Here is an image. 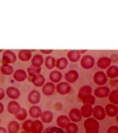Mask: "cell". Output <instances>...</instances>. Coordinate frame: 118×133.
Instances as JSON below:
<instances>
[{
	"label": "cell",
	"mask_w": 118,
	"mask_h": 133,
	"mask_svg": "<svg viewBox=\"0 0 118 133\" xmlns=\"http://www.w3.org/2000/svg\"><path fill=\"white\" fill-rule=\"evenodd\" d=\"M81 63L83 68L89 69L93 67L95 64V61L93 57L89 55H86L82 58Z\"/></svg>",
	"instance_id": "4"
},
{
	"label": "cell",
	"mask_w": 118,
	"mask_h": 133,
	"mask_svg": "<svg viewBox=\"0 0 118 133\" xmlns=\"http://www.w3.org/2000/svg\"><path fill=\"white\" fill-rule=\"evenodd\" d=\"M2 72L6 75H10L13 72V68L11 67V66H9L8 65H4L2 66L1 68Z\"/></svg>",
	"instance_id": "36"
},
{
	"label": "cell",
	"mask_w": 118,
	"mask_h": 133,
	"mask_svg": "<svg viewBox=\"0 0 118 133\" xmlns=\"http://www.w3.org/2000/svg\"><path fill=\"white\" fill-rule=\"evenodd\" d=\"M21 107L19 104L16 102H11L8 105V111L12 114H17L21 110Z\"/></svg>",
	"instance_id": "14"
},
{
	"label": "cell",
	"mask_w": 118,
	"mask_h": 133,
	"mask_svg": "<svg viewBox=\"0 0 118 133\" xmlns=\"http://www.w3.org/2000/svg\"><path fill=\"white\" fill-rule=\"evenodd\" d=\"M109 78L113 79L116 78L118 76V70L116 66L113 65L109 67L107 71V75Z\"/></svg>",
	"instance_id": "24"
},
{
	"label": "cell",
	"mask_w": 118,
	"mask_h": 133,
	"mask_svg": "<svg viewBox=\"0 0 118 133\" xmlns=\"http://www.w3.org/2000/svg\"><path fill=\"white\" fill-rule=\"evenodd\" d=\"M19 129V124L16 121L11 122L8 126V131L9 133H17Z\"/></svg>",
	"instance_id": "28"
},
{
	"label": "cell",
	"mask_w": 118,
	"mask_h": 133,
	"mask_svg": "<svg viewBox=\"0 0 118 133\" xmlns=\"http://www.w3.org/2000/svg\"><path fill=\"white\" fill-rule=\"evenodd\" d=\"M92 92V89L89 85H84L78 91V97L80 99H82L86 95L91 94Z\"/></svg>",
	"instance_id": "18"
},
{
	"label": "cell",
	"mask_w": 118,
	"mask_h": 133,
	"mask_svg": "<svg viewBox=\"0 0 118 133\" xmlns=\"http://www.w3.org/2000/svg\"><path fill=\"white\" fill-rule=\"evenodd\" d=\"M80 133H83V132H80Z\"/></svg>",
	"instance_id": "44"
},
{
	"label": "cell",
	"mask_w": 118,
	"mask_h": 133,
	"mask_svg": "<svg viewBox=\"0 0 118 133\" xmlns=\"http://www.w3.org/2000/svg\"><path fill=\"white\" fill-rule=\"evenodd\" d=\"M65 129L66 133H77L78 131V127L74 123L69 122L67 125Z\"/></svg>",
	"instance_id": "26"
},
{
	"label": "cell",
	"mask_w": 118,
	"mask_h": 133,
	"mask_svg": "<svg viewBox=\"0 0 118 133\" xmlns=\"http://www.w3.org/2000/svg\"><path fill=\"white\" fill-rule=\"evenodd\" d=\"M43 133H65L62 129L54 127H49L46 129Z\"/></svg>",
	"instance_id": "33"
},
{
	"label": "cell",
	"mask_w": 118,
	"mask_h": 133,
	"mask_svg": "<svg viewBox=\"0 0 118 133\" xmlns=\"http://www.w3.org/2000/svg\"><path fill=\"white\" fill-rule=\"evenodd\" d=\"M110 93V89L107 87L102 86L96 88L94 91V95L99 98H104Z\"/></svg>",
	"instance_id": "6"
},
{
	"label": "cell",
	"mask_w": 118,
	"mask_h": 133,
	"mask_svg": "<svg viewBox=\"0 0 118 133\" xmlns=\"http://www.w3.org/2000/svg\"><path fill=\"white\" fill-rule=\"evenodd\" d=\"M55 90V85L53 83L47 82L42 88V91L46 95H51L53 94Z\"/></svg>",
	"instance_id": "13"
},
{
	"label": "cell",
	"mask_w": 118,
	"mask_h": 133,
	"mask_svg": "<svg viewBox=\"0 0 118 133\" xmlns=\"http://www.w3.org/2000/svg\"><path fill=\"white\" fill-rule=\"evenodd\" d=\"M93 115L96 120H103L106 117V114L104 110V108L100 105L95 106L93 109Z\"/></svg>",
	"instance_id": "3"
},
{
	"label": "cell",
	"mask_w": 118,
	"mask_h": 133,
	"mask_svg": "<svg viewBox=\"0 0 118 133\" xmlns=\"http://www.w3.org/2000/svg\"><path fill=\"white\" fill-rule=\"evenodd\" d=\"M79 78V73L77 70H70L65 74V79L70 83H73L76 82Z\"/></svg>",
	"instance_id": "8"
},
{
	"label": "cell",
	"mask_w": 118,
	"mask_h": 133,
	"mask_svg": "<svg viewBox=\"0 0 118 133\" xmlns=\"http://www.w3.org/2000/svg\"><path fill=\"white\" fill-rule=\"evenodd\" d=\"M27 77L26 73L23 70H18L14 74V78L17 81L22 82Z\"/></svg>",
	"instance_id": "25"
},
{
	"label": "cell",
	"mask_w": 118,
	"mask_h": 133,
	"mask_svg": "<svg viewBox=\"0 0 118 133\" xmlns=\"http://www.w3.org/2000/svg\"><path fill=\"white\" fill-rule=\"evenodd\" d=\"M4 109V108H3V105L1 103H0V114H1Z\"/></svg>",
	"instance_id": "41"
},
{
	"label": "cell",
	"mask_w": 118,
	"mask_h": 133,
	"mask_svg": "<svg viewBox=\"0 0 118 133\" xmlns=\"http://www.w3.org/2000/svg\"><path fill=\"white\" fill-rule=\"evenodd\" d=\"M68 61L67 60L66 58L64 57H62L58 59L56 62V65L57 66V68L60 70H63L65 69L67 65H68Z\"/></svg>",
	"instance_id": "27"
},
{
	"label": "cell",
	"mask_w": 118,
	"mask_h": 133,
	"mask_svg": "<svg viewBox=\"0 0 118 133\" xmlns=\"http://www.w3.org/2000/svg\"><path fill=\"white\" fill-rule=\"evenodd\" d=\"M93 80L96 84L99 85H103L106 84L108 78L105 73L102 71H99L95 73Z\"/></svg>",
	"instance_id": "2"
},
{
	"label": "cell",
	"mask_w": 118,
	"mask_h": 133,
	"mask_svg": "<svg viewBox=\"0 0 118 133\" xmlns=\"http://www.w3.org/2000/svg\"><path fill=\"white\" fill-rule=\"evenodd\" d=\"M41 119L42 122L45 123H49L52 121L53 119V115L51 111H45L42 113Z\"/></svg>",
	"instance_id": "22"
},
{
	"label": "cell",
	"mask_w": 118,
	"mask_h": 133,
	"mask_svg": "<svg viewBox=\"0 0 118 133\" xmlns=\"http://www.w3.org/2000/svg\"><path fill=\"white\" fill-rule=\"evenodd\" d=\"M81 113L82 116L84 118H89L93 114V108L90 105L84 104L81 107Z\"/></svg>",
	"instance_id": "11"
},
{
	"label": "cell",
	"mask_w": 118,
	"mask_h": 133,
	"mask_svg": "<svg viewBox=\"0 0 118 133\" xmlns=\"http://www.w3.org/2000/svg\"><path fill=\"white\" fill-rule=\"evenodd\" d=\"M49 79L53 83H58L62 79V74L58 70H54L49 74Z\"/></svg>",
	"instance_id": "20"
},
{
	"label": "cell",
	"mask_w": 118,
	"mask_h": 133,
	"mask_svg": "<svg viewBox=\"0 0 118 133\" xmlns=\"http://www.w3.org/2000/svg\"><path fill=\"white\" fill-rule=\"evenodd\" d=\"M0 133H7V131L4 128L0 127Z\"/></svg>",
	"instance_id": "40"
},
{
	"label": "cell",
	"mask_w": 118,
	"mask_h": 133,
	"mask_svg": "<svg viewBox=\"0 0 118 133\" xmlns=\"http://www.w3.org/2000/svg\"><path fill=\"white\" fill-rule=\"evenodd\" d=\"M111 64V59L108 57H102L97 62V65L100 68L105 69Z\"/></svg>",
	"instance_id": "16"
},
{
	"label": "cell",
	"mask_w": 118,
	"mask_h": 133,
	"mask_svg": "<svg viewBox=\"0 0 118 133\" xmlns=\"http://www.w3.org/2000/svg\"><path fill=\"white\" fill-rule=\"evenodd\" d=\"M84 127L86 133H98L100 125L97 120L89 118L84 121Z\"/></svg>",
	"instance_id": "1"
},
{
	"label": "cell",
	"mask_w": 118,
	"mask_h": 133,
	"mask_svg": "<svg viewBox=\"0 0 118 133\" xmlns=\"http://www.w3.org/2000/svg\"><path fill=\"white\" fill-rule=\"evenodd\" d=\"M117 90H113L109 94V101L113 104L117 105L118 98H117Z\"/></svg>",
	"instance_id": "30"
},
{
	"label": "cell",
	"mask_w": 118,
	"mask_h": 133,
	"mask_svg": "<svg viewBox=\"0 0 118 133\" xmlns=\"http://www.w3.org/2000/svg\"><path fill=\"white\" fill-rule=\"evenodd\" d=\"M69 120L75 123L81 121L82 118L81 111L77 108H73L70 110L69 113Z\"/></svg>",
	"instance_id": "7"
},
{
	"label": "cell",
	"mask_w": 118,
	"mask_h": 133,
	"mask_svg": "<svg viewBox=\"0 0 118 133\" xmlns=\"http://www.w3.org/2000/svg\"><path fill=\"white\" fill-rule=\"evenodd\" d=\"M43 59L40 55H37L34 57L32 61V64L36 68H40V66L43 64Z\"/></svg>",
	"instance_id": "32"
},
{
	"label": "cell",
	"mask_w": 118,
	"mask_h": 133,
	"mask_svg": "<svg viewBox=\"0 0 118 133\" xmlns=\"http://www.w3.org/2000/svg\"><path fill=\"white\" fill-rule=\"evenodd\" d=\"M44 82H45L44 77L42 76V75L40 74H38L34 76V77H33L32 79V82L33 83V84L37 87L42 86L44 84Z\"/></svg>",
	"instance_id": "21"
},
{
	"label": "cell",
	"mask_w": 118,
	"mask_h": 133,
	"mask_svg": "<svg viewBox=\"0 0 118 133\" xmlns=\"http://www.w3.org/2000/svg\"><path fill=\"white\" fill-rule=\"evenodd\" d=\"M107 133H118V128L117 126H111L107 130Z\"/></svg>",
	"instance_id": "37"
},
{
	"label": "cell",
	"mask_w": 118,
	"mask_h": 133,
	"mask_svg": "<svg viewBox=\"0 0 118 133\" xmlns=\"http://www.w3.org/2000/svg\"><path fill=\"white\" fill-rule=\"evenodd\" d=\"M105 114L110 117H114L117 114L118 108L116 105L113 104H109L105 107Z\"/></svg>",
	"instance_id": "9"
},
{
	"label": "cell",
	"mask_w": 118,
	"mask_h": 133,
	"mask_svg": "<svg viewBox=\"0 0 118 133\" xmlns=\"http://www.w3.org/2000/svg\"><path fill=\"white\" fill-rule=\"evenodd\" d=\"M29 113L32 118H38L42 116V111L40 107L38 106H33L29 109Z\"/></svg>",
	"instance_id": "17"
},
{
	"label": "cell",
	"mask_w": 118,
	"mask_h": 133,
	"mask_svg": "<svg viewBox=\"0 0 118 133\" xmlns=\"http://www.w3.org/2000/svg\"><path fill=\"white\" fill-rule=\"evenodd\" d=\"M56 90L58 93L61 95L69 94L71 91V87L69 83L63 82L58 83L56 87Z\"/></svg>",
	"instance_id": "5"
},
{
	"label": "cell",
	"mask_w": 118,
	"mask_h": 133,
	"mask_svg": "<svg viewBox=\"0 0 118 133\" xmlns=\"http://www.w3.org/2000/svg\"><path fill=\"white\" fill-rule=\"evenodd\" d=\"M67 56L71 62H76L80 59L81 53L78 51H71L68 52Z\"/></svg>",
	"instance_id": "23"
},
{
	"label": "cell",
	"mask_w": 118,
	"mask_h": 133,
	"mask_svg": "<svg viewBox=\"0 0 118 133\" xmlns=\"http://www.w3.org/2000/svg\"><path fill=\"white\" fill-rule=\"evenodd\" d=\"M6 91L8 96L11 99H17L20 95L19 91L15 87H9Z\"/></svg>",
	"instance_id": "19"
},
{
	"label": "cell",
	"mask_w": 118,
	"mask_h": 133,
	"mask_svg": "<svg viewBox=\"0 0 118 133\" xmlns=\"http://www.w3.org/2000/svg\"><path fill=\"white\" fill-rule=\"evenodd\" d=\"M70 122V120L68 116L62 115L59 116L56 120L57 125L61 129H65L67 124Z\"/></svg>",
	"instance_id": "15"
},
{
	"label": "cell",
	"mask_w": 118,
	"mask_h": 133,
	"mask_svg": "<svg viewBox=\"0 0 118 133\" xmlns=\"http://www.w3.org/2000/svg\"><path fill=\"white\" fill-rule=\"evenodd\" d=\"M0 122H1V120H0Z\"/></svg>",
	"instance_id": "43"
},
{
	"label": "cell",
	"mask_w": 118,
	"mask_h": 133,
	"mask_svg": "<svg viewBox=\"0 0 118 133\" xmlns=\"http://www.w3.org/2000/svg\"><path fill=\"white\" fill-rule=\"evenodd\" d=\"M28 99L29 103L33 104H35L39 103L41 99V94L39 91L37 90H32L30 93H29Z\"/></svg>",
	"instance_id": "10"
},
{
	"label": "cell",
	"mask_w": 118,
	"mask_h": 133,
	"mask_svg": "<svg viewBox=\"0 0 118 133\" xmlns=\"http://www.w3.org/2000/svg\"><path fill=\"white\" fill-rule=\"evenodd\" d=\"M21 133H27V132H22Z\"/></svg>",
	"instance_id": "42"
},
{
	"label": "cell",
	"mask_w": 118,
	"mask_h": 133,
	"mask_svg": "<svg viewBox=\"0 0 118 133\" xmlns=\"http://www.w3.org/2000/svg\"><path fill=\"white\" fill-rule=\"evenodd\" d=\"M5 96V93H4V90L0 88V100H2Z\"/></svg>",
	"instance_id": "38"
},
{
	"label": "cell",
	"mask_w": 118,
	"mask_h": 133,
	"mask_svg": "<svg viewBox=\"0 0 118 133\" xmlns=\"http://www.w3.org/2000/svg\"><path fill=\"white\" fill-rule=\"evenodd\" d=\"M31 129L32 133H42L43 129V125L40 120H35L32 123Z\"/></svg>",
	"instance_id": "12"
},
{
	"label": "cell",
	"mask_w": 118,
	"mask_h": 133,
	"mask_svg": "<svg viewBox=\"0 0 118 133\" xmlns=\"http://www.w3.org/2000/svg\"><path fill=\"white\" fill-rule=\"evenodd\" d=\"M27 113L26 110L24 109H21L19 113L16 115V117L18 120L22 121V120H24L25 119L27 118Z\"/></svg>",
	"instance_id": "34"
},
{
	"label": "cell",
	"mask_w": 118,
	"mask_h": 133,
	"mask_svg": "<svg viewBox=\"0 0 118 133\" xmlns=\"http://www.w3.org/2000/svg\"><path fill=\"white\" fill-rule=\"evenodd\" d=\"M41 52L44 53L45 54H50L53 52L52 50H41Z\"/></svg>",
	"instance_id": "39"
},
{
	"label": "cell",
	"mask_w": 118,
	"mask_h": 133,
	"mask_svg": "<svg viewBox=\"0 0 118 133\" xmlns=\"http://www.w3.org/2000/svg\"><path fill=\"white\" fill-rule=\"evenodd\" d=\"M82 102L84 104H88V105H93L95 102V98L91 94H89L86 95L84 97H83Z\"/></svg>",
	"instance_id": "29"
},
{
	"label": "cell",
	"mask_w": 118,
	"mask_h": 133,
	"mask_svg": "<svg viewBox=\"0 0 118 133\" xmlns=\"http://www.w3.org/2000/svg\"><path fill=\"white\" fill-rule=\"evenodd\" d=\"M32 121L30 120H26V122H24L23 124L22 128L23 130L26 131V132H31V127L32 124Z\"/></svg>",
	"instance_id": "35"
},
{
	"label": "cell",
	"mask_w": 118,
	"mask_h": 133,
	"mask_svg": "<svg viewBox=\"0 0 118 133\" xmlns=\"http://www.w3.org/2000/svg\"><path fill=\"white\" fill-rule=\"evenodd\" d=\"M45 64L46 67L49 69H53L56 65V60L52 56H49L46 58Z\"/></svg>",
	"instance_id": "31"
}]
</instances>
